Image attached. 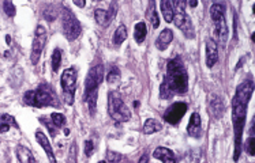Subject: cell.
Masks as SVG:
<instances>
[{
    "instance_id": "3957f363",
    "label": "cell",
    "mask_w": 255,
    "mask_h": 163,
    "mask_svg": "<svg viewBox=\"0 0 255 163\" xmlns=\"http://www.w3.org/2000/svg\"><path fill=\"white\" fill-rule=\"evenodd\" d=\"M23 102L27 106L39 107V109L46 106L60 107L58 94L48 83H41L37 88L26 91L23 95Z\"/></svg>"
},
{
    "instance_id": "9a60e30c",
    "label": "cell",
    "mask_w": 255,
    "mask_h": 163,
    "mask_svg": "<svg viewBox=\"0 0 255 163\" xmlns=\"http://www.w3.org/2000/svg\"><path fill=\"white\" fill-rule=\"evenodd\" d=\"M187 133L191 136V138H199L202 135V122H201V116L199 113H192L190 117V122L187 126Z\"/></svg>"
},
{
    "instance_id": "836d02e7",
    "label": "cell",
    "mask_w": 255,
    "mask_h": 163,
    "mask_svg": "<svg viewBox=\"0 0 255 163\" xmlns=\"http://www.w3.org/2000/svg\"><path fill=\"white\" fill-rule=\"evenodd\" d=\"M147 161H149V157H147L146 154L145 155H142L139 159V163H147Z\"/></svg>"
},
{
    "instance_id": "cb8c5ba5",
    "label": "cell",
    "mask_w": 255,
    "mask_h": 163,
    "mask_svg": "<svg viewBox=\"0 0 255 163\" xmlns=\"http://www.w3.org/2000/svg\"><path fill=\"white\" fill-rule=\"evenodd\" d=\"M120 79H121V74L119 68L116 67V65H112L111 69H109L108 72V76H107V81L111 86H116V84H119L120 83Z\"/></svg>"
},
{
    "instance_id": "4dcf8cb0",
    "label": "cell",
    "mask_w": 255,
    "mask_h": 163,
    "mask_svg": "<svg viewBox=\"0 0 255 163\" xmlns=\"http://www.w3.org/2000/svg\"><path fill=\"white\" fill-rule=\"evenodd\" d=\"M246 152L251 155V157H254L255 154V142H254V138H251L250 136L247 139V142H246Z\"/></svg>"
},
{
    "instance_id": "d4e9b609",
    "label": "cell",
    "mask_w": 255,
    "mask_h": 163,
    "mask_svg": "<svg viewBox=\"0 0 255 163\" xmlns=\"http://www.w3.org/2000/svg\"><path fill=\"white\" fill-rule=\"evenodd\" d=\"M126 38H127V29H126V26L124 25H120L116 29L115 34H114V44H123V42L126 41Z\"/></svg>"
},
{
    "instance_id": "30bf717a",
    "label": "cell",
    "mask_w": 255,
    "mask_h": 163,
    "mask_svg": "<svg viewBox=\"0 0 255 163\" xmlns=\"http://www.w3.org/2000/svg\"><path fill=\"white\" fill-rule=\"evenodd\" d=\"M45 42H46V30L44 26H37L34 33V40H33L32 55H30V61L33 65H37L39 63L41 53L45 48Z\"/></svg>"
},
{
    "instance_id": "52a82bcc",
    "label": "cell",
    "mask_w": 255,
    "mask_h": 163,
    "mask_svg": "<svg viewBox=\"0 0 255 163\" xmlns=\"http://www.w3.org/2000/svg\"><path fill=\"white\" fill-rule=\"evenodd\" d=\"M108 112L109 116L116 122H126L131 119V112L124 103L121 95L117 91H111L108 95Z\"/></svg>"
},
{
    "instance_id": "d6a6232c",
    "label": "cell",
    "mask_w": 255,
    "mask_h": 163,
    "mask_svg": "<svg viewBox=\"0 0 255 163\" xmlns=\"http://www.w3.org/2000/svg\"><path fill=\"white\" fill-rule=\"evenodd\" d=\"M93 151H94L93 142H92V140H86V142H85V154H86V157H92Z\"/></svg>"
},
{
    "instance_id": "8992f818",
    "label": "cell",
    "mask_w": 255,
    "mask_h": 163,
    "mask_svg": "<svg viewBox=\"0 0 255 163\" xmlns=\"http://www.w3.org/2000/svg\"><path fill=\"white\" fill-rule=\"evenodd\" d=\"M185 6H187L185 1H180V0L172 1V7H173L172 22L176 25V27H179V29L183 32V34H185V37L194 38L195 37L194 26H192L190 17L185 14Z\"/></svg>"
},
{
    "instance_id": "8d00e7d4",
    "label": "cell",
    "mask_w": 255,
    "mask_h": 163,
    "mask_svg": "<svg viewBox=\"0 0 255 163\" xmlns=\"http://www.w3.org/2000/svg\"><path fill=\"white\" fill-rule=\"evenodd\" d=\"M64 135H66V136H69V135H70V129H69V128H66V129H64Z\"/></svg>"
},
{
    "instance_id": "6da1fadb",
    "label": "cell",
    "mask_w": 255,
    "mask_h": 163,
    "mask_svg": "<svg viewBox=\"0 0 255 163\" xmlns=\"http://www.w3.org/2000/svg\"><path fill=\"white\" fill-rule=\"evenodd\" d=\"M253 93H254V83L247 79L239 84L235 97L232 100V124L235 131V155H233L235 162L239 161L240 152H242L243 129L246 124L247 106Z\"/></svg>"
},
{
    "instance_id": "f546056e",
    "label": "cell",
    "mask_w": 255,
    "mask_h": 163,
    "mask_svg": "<svg viewBox=\"0 0 255 163\" xmlns=\"http://www.w3.org/2000/svg\"><path fill=\"white\" fill-rule=\"evenodd\" d=\"M3 10H4V13L8 15V17H15V14H17V8L13 4V1H3Z\"/></svg>"
},
{
    "instance_id": "603a6c76",
    "label": "cell",
    "mask_w": 255,
    "mask_h": 163,
    "mask_svg": "<svg viewBox=\"0 0 255 163\" xmlns=\"http://www.w3.org/2000/svg\"><path fill=\"white\" fill-rule=\"evenodd\" d=\"M161 129H162V125L160 124L157 120L153 119H147L145 125H143V133H146V135H152V133L160 132Z\"/></svg>"
},
{
    "instance_id": "44dd1931",
    "label": "cell",
    "mask_w": 255,
    "mask_h": 163,
    "mask_svg": "<svg viewBox=\"0 0 255 163\" xmlns=\"http://www.w3.org/2000/svg\"><path fill=\"white\" fill-rule=\"evenodd\" d=\"M147 19L152 23L153 29H157L160 25L159 15L156 11V1H149V7H147Z\"/></svg>"
},
{
    "instance_id": "4316f807",
    "label": "cell",
    "mask_w": 255,
    "mask_h": 163,
    "mask_svg": "<svg viewBox=\"0 0 255 163\" xmlns=\"http://www.w3.org/2000/svg\"><path fill=\"white\" fill-rule=\"evenodd\" d=\"M60 64H62V50L56 48L52 53V71L58 72L59 68H60Z\"/></svg>"
},
{
    "instance_id": "8fae6325",
    "label": "cell",
    "mask_w": 255,
    "mask_h": 163,
    "mask_svg": "<svg viewBox=\"0 0 255 163\" xmlns=\"http://www.w3.org/2000/svg\"><path fill=\"white\" fill-rule=\"evenodd\" d=\"M187 109H188V106H187L185 102H175L165 110L164 120L171 125H178L179 122L182 121V119L185 117Z\"/></svg>"
},
{
    "instance_id": "7a4b0ae2",
    "label": "cell",
    "mask_w": 255,
    "mask_h": 163,
    "mask_svg": "<svg viewBox=\"0 0 255 163\" xmlns=\"http://www.w3.org/2000/svg\"><path fill=\"white\" fill-rule=\"evenodd\" d=\"M188 90V74L180 57H173L166 64V74L160 87V97L171 100L173 95L185 94Z\"/></svg>"
},
{
    "instance_id": "d6986e66",
    "label": "cell",
    "mask_w": 255,
    "mask_h": 163,
    "mask_svg": "<svg viewBox=\"0 0 255 163\" xmlns=\"http://www.w3.org/2000/svg\"><path fill=\"white\" fill-rule=\"evenodd\" d=\"M17 158L21 163H37L36 158L32 154V151L26 148L23 145H18L17 147Z\"/></svg>"
},
{
    "instance_id": "4fadbf2b",
    "label": "cell",
    "mask_w": 255,
    "mask_h": 163,
    "mask_svg": "<svg viewBox=\"0 0 255 163\" xmlns=\"http://www.w3.org/2000/svg\"><path fill=\"white\" fill-rule=\"evenodd\" d=\"M218 61V48L217 42L213 38H209L206 41V65L211 68Z\"/></svg>"
},
{
    "instance_id": "d590c367",
    "label": "cell",
    "mask_w": 255,
    "mask_h": 163,
    "mask_svg": "<svg viewBox=\"0 0 255 163\" xmlns=\"http://www.w3.org/2000/svg\"><path fill=\"white\" fill-rule=\"evenodd\" d=\"M188 4H190V6H191V7H197V6H198V3H197V1H190V3H188Z\"/></svg>"
},
{
    "instance_id": "74e56055",
    "label": "cell",
    "mask_w": 255,
    "mask_h": 163,
    "mask_svg": "<svg viewBox=\"0 0 255 163\" xmlns=\"http://www.w3.org/2000/svg\"><path fill=\"white\" fill-rule=\"evenodd\" d=\"M98 163H107L105 161H101V162H98Z\"/></svg>"
},
{
    "instance_id": "e0dca14e",
    "label": "cell",
    "mask_w": 255,
    "mask_h": 163,
    "mask_svg": "<svg viewBox=\"0 0 255 163\" xmlns=\"http://www.w3.org/2000/svg\"><path fill=\"white\" fill-rule=\"evenodd\" d=\"M173 33L171 29H164L162 32L160 33V36L156 40V48L159 50H165L168 48V45L172 42Z\"/></svg>"
},
{
    "instance_id": "ffe728a7",
    "label": "cell",
    "mask_w": 255,
    "mask_h": 163,
    "mask_svg": "<svg viewBox=\"0 0 255 163\" xmlns=\"http://www.w3.org/2000/svg\"><path fill=\"white\" fill-rule=\"evenodd\" d=\"M147 27L145 22H138L134 27V38L138 44H142L146 40Z\"/></svg>"
},
{
    "instance_id": "5b68a950",
    "label": "cell",
    "mask_w": 255,
    "mask_h": 163,
    "mask_svg": "<svg viewBox=\"0 0 255 163\" xmlns=\"http://www.w3.org/2000/svg\"><path fill=\"white\" fill-rule=\"evenodd\" d=\"M210 17L213 23H214V33H216V38L218 44L225 46L228 37H230V30H228V25L225 20V7L221 3H214L210 7Z\"/></svg>"
},
{
    "instance_id": "7402d4cb",
    "label": "cell",
    "mask_w": 255,
    "mask_h": 163,
    "mask_svg": "<svg viewBox=\"0 0 255 163\" xmlns=\"http://www.w3.org/2000/svg\"><path fill=\"white\" fill-rule=\"evenodd\" d=\"M161 11H162V17L165 19V22L171 23L173 20V7L172 1H168V0H162L161 1Z\"/></svg>"
},
{
    "instance_id": "277c9868",
    "label": "cell",
    "mask_w": 255,
    "mask_h": 163,
    "mask_svg": "<svg viewBox=\"0 0 255 163\" xmlns=\"http://www.w3.org/2000/svg\"><path fill=\"white\" fill-rule=\"evenodd\" d=\"M104 79V67L101 64H97L92 67L85 79V91H83V101L86 106L89 107L90 114L96 113L97 97H98V87Z\"/></svg>"
},
{
    "instance_id": "2e32d148",
    "label": "cell",
    "mask_w": 255,
    "mask_h": 163,
    "mask_svg": "<svg viewBox=\"0 0 255 163\" xmlns=\"http://www.w3.org/2000/svg\"><path fill=\"white\" fill-rule=\"evenodd\" d=\"M153 158L154 159H159L162 163H176L175 154L169 148H165V147L156 148V151L153 152Z\"/></svg>"
},
{
    "instance_id": "e575fe53",
    "label": "cell",
    "mask_w": 255,
    "mask_h": 163,
    "mask_svg": "<svg viewBox=\"0 0 255 163\" xmlns=\"http://www.w3.org/2000/svg\"><path fill=\"white\" fill-rule=\"evenodd\" d=\"M74 4H75L77 7H81V8H82V7H85L86 3H85V1H78V0H75V1H74Z\"/></svg>"
},
{
    "instance_id": "83f0119b",
    "label": "cell",
    "mask_w": 255,
    "mask_h": 163,
    "mask_svg": "<svg viewBox=\"0 0 255 163\" xmlns=\"http://www.w3.org/2000/svg\"><path fill=\"white\" fill-rule=\"evenodd\" d=\"M40 122L43 124V125H45L46 128H48V131H49V133H51V136L53 139H56V126L53 125V122H52V120H49L48 117H45V116H43V117H40Z\"/></svg>"
},
{
    "instance_id": "9c48e42d",
    "label": "cell",
    "mask_w": 255,
    "mask_h": 163,
    "mask_svg": "<svg viewBox=\"0 0 255 163\" xmlns=\"http://www.w3.org/2000/svg\"><path fill=\"white\" fill-rule=\"evenodd\" d=\"M62 27H63L64 37L69 41L77 40L82 33V26L79 23L78 18L72 14L70 8H64L62 15Z\"/></svg>"
},
{
    "instance_id": "484cf974",
    "label": "cell",
    "mask_w": 255,
    "mask_h": 163,
    "mask_svg": "<svg viewBox=\"0 0 255 163\" xmlns=\"http://www.w3.org/2000/svg\"><path fill=\"white\" fill-rule=\"evenodd\" d=\"M210 109L213 114L216 116V117H221L224 113V105H223V101L220 100V98H216V100H213L210 102Z\"/></svg>"
},
{
    "instance_id": "ac0fdd59",
    "label": "cell",
    "mask_w": 255,
    "mask_h": 163,
    "mask_svg": "<svg viewBox=\"0 0 255 163\" xmlns=\"http://www.w3.org/2000/svg\"><path fill=\"white\" fill-rule=\"evenodd\" d=\"M11 128H17V129L20 128L15 119L10 114H0V133H6Z\"/></svg>"
},
{
    "instance_id": "1f68e13d",
    "label": "cell",
    "mask_w": 255,
    "mask_h": 163,
    "mask_svg": "<svg viewBox=\"0 0 255 163\" xmlns=\"http://www.w3.org/2000/svg\"><path fill=\"white\" fill-rule=\"evenodd\" d=\"M107 159H108V162L111 163H117L121 161V155L120 154H117L115 151H108L107 152Z\"/></svg>"
},
{
    "instance_id": "7c38bea8",
    "label": "cell",
    "mask_w": 255,
    "mask_h": 163,
    "mask_svg": "<svg viewBox=\"0 0 255 163\" xmlns=\"http://www.w3.org/2000/svg\"><path fill=\"white\" fill-rule=\"evenodd\" d=\"M116 13H117V7L115 3H112L109 6V10H102V8H97L94 11V18L96 22L101 27H108L109 23L115 19Z\"/></svg>"
},
{
    "instance_id": "ba28073f",
    "label": "cell",
    "mask_w": 255,
    "mask_h": 163,
    "mask_svg": "<svg viewBox=\"0 0 255 163\" xmlns=\"http://www.w3.org/2000/svg\"><path fill=\"white\" fill-rule=\"evenodd\" d=\"M60 83H62V91H63V98L67 105H72L74 103V98H75V91H77V69L74 67L64 69L60 78Z\"/></svg>"
},
{
    "instance_id": "f1b7e54d",
    "label": "cell",
    "mask_w": 255,
    "mask_h": 163,
    "mask_svg": "<svg viewBox=\"0 0 255 163\" xmlns=\"http://www.w3.org/2000/svg\"><path fill=\"white\" fill-rule=\"evenodd\" d=\"M51 120L52 122H53V125L56 126V128H62V126L66 125V117L62 113H56V112L52 113Z\"/></svg>"
},
{
    "instance_id": "5bb4252c",
    "label": "cell",
    "mask_w": 255,
    "mask_h": 163,
    "mask_svg": "<svg viewBox=\"0 0 255 163\" xmlns=\"http://www.w3.org/2000/svg\"><path fill=\"white\" fill-rule=\"evenodd\" d=\"M36 140H37V143H39L44 151L46 152V157L49 159V162L51 163H56V157H55V152L52 150V145H51V142L48 140V138L45 136L44 132L41 131H37L36 132Z\"/></svg>"
}]
</instances>
